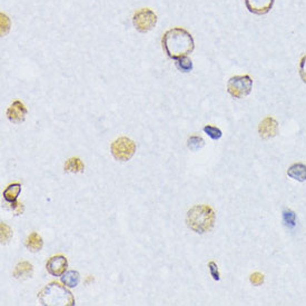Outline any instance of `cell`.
<instances>
[{
	"mask_svg": "<svg viewBox=\"0 0 306 306\" xmlns=\"http://www.w3.org/2000/svg\"><path fill=\"white\" fill-rule=\"evenodd\" d=\"M161 44L167 56L174 61L188 56L195 48L193 36L182 27H175L167 31L161 37Z\"/></svg>",
	"mask_w": 306,
	"mask_h": 306,
	"instance_id": "obj_1",
	"label": "cell"
},
{
	"mask_svg": "<svg viewBox=\"0 0 306 306\" xmlns=\"http://www.w3.org/2000/svg\"><path fill=\"white\" fill-rule=\"evenodd\" d=\"M186 221L191 231L204 234L214 227L215 212L207 205H195L188 211Z\"/></svg>",
	"mask_w": 306,
	"mask_h": 306,
	"instance_id": "obj_2",
	"label": "cell"
},
{
	"mask_svg": "<svg viewBox=\"0 0 306 306\" xmlns=\"http://www.w3.org/2000/svg\"><path fill=\"white\" fill-rule=\"evenodd\" d=\"M38 299L43 305H75V298L73 294L66 289V286H63L58 283L48 284L45 289L39 293Z\"/></svg>",
	"mask_w": 306,
	"mask_h": 306,
	"instance_id": "obj_3",
	"label": "cell"
},
{
	"mask_svg": "<svg viewBox=\"0 0 306 306\" xmlns=\"http://www.w3.org/2000/svg\"><path fill=\"white\" fill-rule=\"evenodd\" d=\"M253 88V79L248 75L233 76L227 82V92L234 98H244Z\"/></svg>",
	"mask_w": 306,
	"mask_h": 306,
	"instance_id": "obj_4",
	"label": "cell"
},
{
	"mask_svg": "<svg viewBox=\"0 0 306 306\" xmlns=\"http://www.w3.org/2000/svg\"><path fill=\"white\" fill-rule=\"evenodd\" d=\"M157 23V16L152 9L142 8L137 10L133 16V25L140 33H148Z\"/></svg>",
	"mask_w": 306,
	"mask_h": 306,
	"instance_id": "obj_5",
	"label": "cell"
},
{
	"mask_svg": "<svg viewBox=\"0 0 306 306\" xmlns=\"http://www.w3.org/2000/svg\"><path fill=\"white\" fill-rule=\"evenodd\" d=\"M136 152V144L128 137H121L112 144V154L117 160L127 161Z\"/></svg>",
	"mask_w": 306,
	"mask_h": 306,
	"instance_id": "obj_6",
	"label": "cell"
},
{
	"mask_svg": "<svg viewBox=\"0 0 306 306\" xmlns=\"http://www.w3.org/2000/svg\"><path fill=\"white\" fill-rule=\"evenodd\" d=\"M68 267V261L64 255H56L50 257L46 264L48 273L52 276H62Z\"/></svg>",
	"mask_w": 306,
	"mask_h": 306,
	"instance_id": "obj_7",
	"label": "cell"
},
{
	"mask_svg": "<svg viewBox=\"0 0 306 306\" xmlns=\"http://www.w3.org/2000/svg\"><path fill=\"white\" fill-rule=\"evenodd\" d=\"M27 114V108L20 100H15L7 109V117L14 124H21L22 122H25Z\"/></svg>",
	"mask_w": 306,
	"mask_h": 306,
	"instance_id": "obj_8",
	"label": "cell"
},
{
	"mask_svg": "<svg viewBox=\"0 0 306 306\" xmlns=\"http://www.w3.org/2000/svg\"><path fill=\"white\" fill-rule=\"evenodd\" d=\"M249 13L263 16L268 14L273 8L274 0H244Z\"/></svg>",
	"mask_w": 306,
	"mask_h": 306,
	"instance_id": "obj_9",
	"label": "cell"
},
{
	"mask_svg": "<svg viewBox=\"0 0 306 306\" xmlns=\"http://www.w3.org/2000/svg\"><path fill=\"white\" fill-rule=\"evenodd\" d=\"M259 133L263 140H269V138L275 137L279 133V123L271 116L265 117L260 123Z\"/></svg>",
	"mask_w": 306,
	"mask_h": 306,
	"instance_id": "obj_10",
	"label": "cell"
},
{
	"mask_svg": "<svg viewBox=\"0 0 306 306\" xmlns=\"http://www.w3.org/2000/svg\"><path fill=\"white\" fill-rule=\"evenodd\" d=\"M21 191V184L19 183H14L10 184L7 188L4 190L3 196L6 202H8L9 204H11V207L13 209L18 205L19 203H17V199L18 196H19Z\"/></svg>",
	"mask_w": 306,
	"mask_h": 306,
	"instance_id": "obj_11",
	"label": "cell"
},
{
	"mask_svg": "<svg viewBox=\"0 0 306 306\" xmlns=\"http://www.w3.org/2000/svg\"><path fill=\"white\" fill-rule=\"evenodd\" d=\"M34 273V267L29 262H20L17 264V266L14 271V277L17 280H27L32 277Z\"/></svg>",
	"mask_w": 306,
	"mask_h": 306,
	"instance_id": "obj_12",
	"label": "cell"
},
{
	"mask_svg": "<svg viewBox=\"0 0 306 306\" xmlns=\"http://www.w3.org/2000/svg\"><path fill=\"white\" fill-rule=\"evenodd\" d=\"M287 175L294 181L305 182L306 181V165L302 163L293 164L287 170Z\"/></svg>",
	"mask_w": 306,
	"mask_h": 306,
	"instance_id": "obj_13",
	"label": "cell"
},
{
	"mask_svg": "<svg viewBox=\"0 0 306 306\" xmlns=\"http://www.w3.org/2000/svg\"><path fill=\"white\" fill-rule=\"evenodd\" d=\"M44 246V241L41 236H39L38 233H32L31 235L27 237L26 241V247L31 252H39Z\"/></svg>",
	"mask_w": 306,
	"mask_h": 306,
	"instance_id": "obj_14",
	"label": "cell"
},
{
	"mask_svg": "<svg viewBox=\"0 0 306 306\" xmlns=\"http://www.w3.org/2000/svg\"><path fill=\"white\" fill-rule=\"evenodd\" d=\"M62 283L66 286V287H76L79 283L80 281V276L79 273L76 271H68L65 272L62 276H61Z\"/></svg>",
	"mask_w": 306,
	"mask_h": 306,
	"instance_id": "obj_15",
	"label": "cell"
},
{
	"mask_svg": "<svg viewBox=\"0 0 306 306\" xmlns=\"http://www.w3.org/2000/svg\"><path fill=\"white\" fill-rule=\"evenodd\" d=\"M84 169H85V165L78 157H71L65 164V171L68 173H81L84 172Z\"/></svg>",
	"mask_w": 306,
	"mask_h": 306,
	"instance_id": "obj_16",
	"label": "cell"
},
{
	"mask_svg": "<svg viewBox=\"0 0 306 306\" xmlns=\"http://www.w3.org/2000/svg\"><path fill=\"white\" fill-rule=\"evenodd\" d=\"M205 146V141L201 136H190L187 141V147L191 152H197Z\"/></svg>",
	"mask_w": 306,
	"mask_h": 306,
	"instance_id": "obj_17",
	"label": "cell"
},
{
	"mask_svg": "<svg viewBox=\"0 0 306 306\" xmlns=\"http://www.w3.org/2000/svg\"><path fill=\"white\" fill-rule=\"evenodd\" d=\"M176 67L182 73H189L190 70H193V62L188 58V56H185L179 58L176 61Z\"/></svg>",
	"mask_w": 306,
	"mask_h": 306,
	"instance_id": "obj_18",
	"label": "cell"
},
{
	"mask_svg": "<svg viewBox=\"0 0 306 306\" xmlns=\"http://www.w3.org/2000/svg\"><path fill=\"white\" fill-rule=\"evenodd\" d=\"M283 220L289 229H294L296 225V214L290 209H286L283 212Z\"/></svg>",
	"mask_w": 306,
	"mask_h": 306,
	"instance_id": "obj_19",
	"label": "cell"
},
{
	"mask_svg": "<svg viewBox=\"0 0 306 306\" xmlns=\"http://www.w3.org/2000/svg\"><path fill=\"white\" fill-rule=\"evenodd\" d=\"M11 237H13V231H11L10 227L5 223L0 224V239H2V244L8 243Z\"/></svg>",
	"mask_w": 306,
	"mask_h": 306,
	"instance_id": "obj_20",
	"label": "cell"
},
{
	"mask_svg": "<svg viewBox=\"0 0 306 306\" xmlns=\"http://www.w3.org/2000/svg\"><path fill=\"white\" fill-rule=\"evenodd\" d=\"M204 131H205V134H207L214 141H217V140H219L221 136H223L221 130L217 127H215V126H212V125H206L205 127H204Z\"/></svg>",
	"mask_w": 306,
	"mask_h": 306,
	"instance_id": "obj_21",
	"label": "cell"
},
{
	"mask_svg": "<svg viewBox=\"0 0 306 306\" xmlns=\"http://www.w3.org/2000/svg\"><path fill=\"white\" fill-rule=\"evenodd\" d=\"M208 269H209V273H211L212 277L215 280V281H219V272H218V266L217 264H216L215 262H209L208 263Z\"/></svg>",
	"mask_w": 306,
	"mask_h": 306,
	"instance_id": "obj_22",
	"label": "cell"
},
{
	"mask_svg": "<svg viewBox=\"0 0 306 306\" xmlns=\"http://www.w3.org/2000/svg\"><path fill=\"white\" fill-rule=\"evenodd\" d=\"M249 281H251V283L253 284V285L260 286V285H262L264 283V275L261 274V273H254V274L251 275Z\"/></svg>",
	"mask_w": 306,
	"mask_h": 306,
	"instance_id": "obj_23",
	"label": "cell"
},
{
	"mask_svg": "<svg viewBox=\"0 0 306 306\" xmlns=\"http://www.w3.org/2000/svg\"><path fill=\"white\" fill-rule=\"evenodd\" d=\"M299 76H301L302 80L306 84V55L303 56L301 62H299Z\"/></svg>",
	"mask_w": 306,
	"mask_h": 306,
	"instance_id": "obj_24",
	"label": "cell"
}]
</instances>
